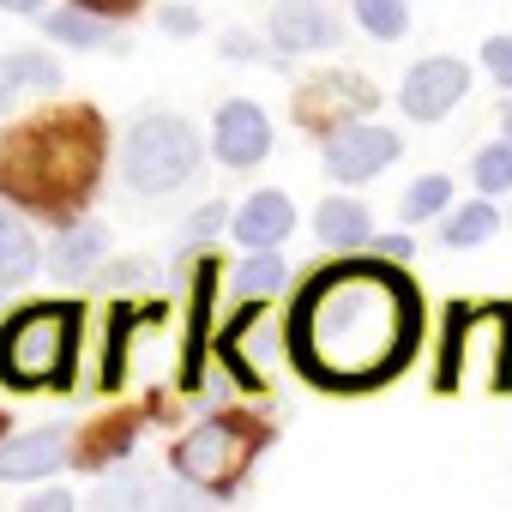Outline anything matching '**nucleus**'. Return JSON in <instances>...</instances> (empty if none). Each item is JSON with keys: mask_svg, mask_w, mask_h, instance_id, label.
I'll return each mask as SVG.
<instances>
[{"mask_svg": "<svg viewBox=\"0 0 512 512\" xmlns=\"http://www.w3.org/2000/svg\"><path fill=\"white\" fill-rule=\"evenodd\" d=\"M368 253H374V260H386V266H404L410 253H416V241L410 235H368Z\"/></svg>", "mask_w": 512, "mask_h": 512, "instance_id": "cd10ccee", "label": "nucleus"}, {"mask_svg": "<svg viewBox=\"0 0 512 512\" xmlns=\"http://www.w3.org/2000/svg\"><path fill=\"white\" fill-rule=\"evenodd\" d=\"M374 103H380V91L368 85V73H320V79H308V91H302L296 115H302L314 133H332V127H344V121L368 115Z\"/></svg>", "mask_w": 512, "mask_h": 512, "instance_id": "9d476101", "label": "nucleus"}, {"mask_svg": "<svg viewBox=\"0 0 512 512\" xmlns=\"http://www.w3.org/2000/svg\"><path fill=\"white\" fill-rule=\"evenodd\" d=\"M266 31H272V49L278 55H326L344 37L338 31V13L320 7V0H278L272 19H266Z\"/></svg>", "mask_w": 512, "mask_h": 512, "instance_id": "9b49d317", "label": "nucleus"}, {"mask_svg": "<svg viewBox=\"0 0 512 512\" xmlns=\"http://www.w3.org/2000/svg\"><path fill=\"white\" fill-rule=\"evenodd\" d=\"M61 85V61L49 49H7L0 55V115H13L25 97H49Z\"/></svg>", "mask_w": 512, "mask_h": 512, "instance_id": "4468645a", "label": "nucleus"}, {"mask_svg": "<svg viewBox=\"0 0 512 512\" xmlns=\"http://www.w3.org/2000/svg\"><path fill=\"white\" fill-rule=\"evenodd\" d=\"M314 235H320V247H332V253H356V247H368L374 217H368V205H362V199L332 193V199L314 211Z\"/></svg>", "mask_w": 512, "mask_h": 512, "instance_id": "f3484780", "label": "nucleus"}, {"mask_svg": "<svg viewBox=\"0 0 512 512\" xmlns=\"http://www.w3.org/2000/svg\"><path fill=\"white\" fill-rule=\"evenodd\" d=\"M199 163H205V145H199V133L181 115L157 109V115H139L127 127V145H121V181H127V193H145V199L181 193L199 175Z\"/></svg>", "mask_w": 512, "mask_h": 512, "instance_id": "20e7f679", "label": "nucleus"}, {"mask_svg": "<svg viewBox=\"0 0 512 512\" xmlns=\"http://www.w3.org/2000/svg\"><path fill=\"white\" fill-rule=\"evenodd\" d=\"M25 512H73V494L67 488H43V494L25 500Z\"/></svg>", "mask_w": 512, "mask_h": 512, "instance_id": "c85d7f7f", "label": "nucleus"}, {"mask_svg": "<svg viewBox=\"0 0 512 512\" xmlns=\"http://www.w3.org/2000/svg\"><path fill=\"white\" fill-rule=\"evenodd\" d=\"M223 55L229 61H253V55H260V43H253V37H223Z\"/></svg>", "mask_w": 512, "mask_h": 512, "instance_id": "7c9ffc66", "label": "nucleus"}, {"mask_svg": "<svg viewBox=\"0 0 512 512\" xmlns=\"http://www.w3.org/2000/svg\"><path fill=\"white\" fill-rule=\"evenodd\" d=\"M482 67H488V79H494L500 91H512V31L482 43Z\"/></svg>", "mask_w": 512, "mask_h": 512, "instance_id": "bb28decb", "label": "nucleus"}, {"mask_svg": "<svg viewBox=\"0 0 512 512\" xmlns=\"http://www.w3.org/2000/svg\"><path fill=\"white\" fill-rule=\"evenodd\" d=\"M79 362V308L73 302H37L0 326V380L13 392H61Z\"/></svg>", "mask_w": 512, "mask_h": 512, "instance_id": "7ed1b4c3", "label": "nucleus"}, {"mask_svg": "<svg viewBox=\"0 0 512 512\" xmlns=\"http://www.w3.org/2000/svg\"><path fill=\"white\" fill-rule=\"evenodd\" d=\"M103 253H109V229L79 217V223H61V235L49 241V272L55 278H85L103 266Z\"/></svg>", "mask_w": 512, "mask_h": 512, "instance_id": "2eb2a0df", "label": "nucleus"}, {"mask_svg": "<svg viewBox=\"0 0 512 512\" xmlns=\"http://www.w3.org/2000/svg\"><path fill=\"white\" fill-rule=\"evenodd\" d=\"M211 157L223 169H260L272 157V115L253 97H229L211 115Z\"/></svg>", "mask_w": 512, "mask_h": 512, "instance_id": "1a4fd4ad", "label": "nucleus"}, {"mask_svg": "<svg viewBox=\"0 0 512 512\" xmlns=\"http://www.w3.org/2000/svg\"><path fill=\"white\" fill-rule=\"evenodd\" d=\"M422 344V296L386 260H344L314 272L284 320L290 362L326 392L386 386Z\"/></svg>", "mask_w": 512, "mask_h": 512, "instance_id": "f257e3e1", "label": "nucleus"}, {"mask_svg": "<svg viewBox=\"0 0 512 512\" xmlns=\"http://www.w3.org/2000/svg\"><path fill=\"white\" fill-rule=\"evenodd\" d=\"M290 229H296V205H290V193H278V187L247 193L241 211H229V235L241 241V253H247V247H284Z\"/></svg>", "mask_w": 512, "mask_h": 512, "instance_id": "ddd939ff", "label": "nucleus"}, {"mask_svg": "<svg viewBox=\"0 0 512 512\" xmlns=\"http://www.w3.org/2000/svg\"><path fill=\"white\" fill-rule=\"evenodd\" d=\"M290 284V266H284V253L278 247H247V260L229 272V290L235 302H266Z\"/></svg>", "mask_w": 512, "mask_h": 512, "instance_id": "6ab92c4d", "label": "nucleus"}, {"mask_svg": "<svg viewBox=\"0 0 512 512\" xmlns=\"http://www.w3.org/2000/svg\"><path fill=\"white\" fill-rule=\"evenodd\" d=\"M103 169V121L67 109L55 121H25L13 139H0V193H13L31 211H73Z\"/></svg>", "mask_w": 512, "mask_h": 512, "instance_id": "f03ea898", "label": "nucleus"}, {"mask_svg": "<svg viewBox=\"0 0 512 512\" xmlns=\"http://www.w3.org/2000/svg\"><path fill=\"white\" fill-rule=\"evenodd\" d=\"M223 229H229V205H223V199H205V205L181 223V247H205V241L223 235Z\"/></svg>", "mask_w": 512, "mask_h": 512, "instance_id": "393cba45", "label": "nucleus"}, {"mask_svg": "<svg viewBox=\"0 0 512 512\" xmlns=\"http://www.w3.org/2000/svg\"><path fill=\"white\" fill-rule=\"evenodd\" d=\"M494 229H500V211L488 205V193H476L470 205L440 211V241L446 247H482V241H494Z\"/></svg>", "mask_w": 512, "mask_h": 512, "instance_id": "aec40b11", "label": "nucleus"}, {"mask_svg": "<svg viewBox=\"0 0 512 512\" xmlns=\"http://www.w3.org/2000/svg\"><path fill=\"white\" fill-rule=\"evenodd\" d=\"M157 31L169 43H187V37L205 31V19H199V7H187V0H169V7H157Z\"/></svg>", "mask_w": 512, "mask_h": 512, "instance_id": "a878e982", "label": "nucleus"}, {"mask_svg": "<svg viewBox=\"0 0 512 512\" xmlns=\"http://www.w3.org/2000/svg\"><path fill=\"white\" fill-rule=\"evenodd\" d=\"M253 446H266V434H247L241 416H211V422H199V428L175 446V476L205 482L211 494H223V482L247 464Z\"/></svg>", "mask_w": 512, "mask_h": 512, "instance_id": "423d86ee", "label": "nucleus"}, {"mask_svg": "<svg viewBox=\"0 0 512 512\" xmlns=\"http://www.w3.org/2000/svg\"><path fill=\"white\" fill-rule=\"evenodd\" d=\"M37 266H43V247H37L31 223H25L13 205H0V290L31 284V278H37Z\"/></svg>", "mask_w": 512, "mask_h": 512, "instance_id": "dca6fc26", "label": "nucleus"}, {"mask_svg": "<svg viewBox=\"0 0 512 512\" xmlns=\"http://www.w3.org/2000/svg\"><path fill=\"white\" fill-rule=\"evenodd\" d=\"M0 13H43V0H0Z\"/></svg>", "mask_w": 512, "mask_h": 512, "instance_id": "2f4dec72", "label": "nucleus"}, {"mask_svg": "<svg viewBox=\"0 0 512 512\" xmlns=\"http://www.w3.org/2000/svg\"><path fill=\"white\" fill-rule=\"evenodd\" d=\"M211 290H217V266H199V278H193L187 350H181V386H199V380H205V320H211Z\"/></svg>", "mask_w": 512, "mask_h": 512, "instance_id": "412c9836", "label": "nucleus"}, {"mask_svg": "<svg viewBox=\"0 0 512 512\" xmlns=\"http://www.w3.org/2000/svg\"><path fill=\"white\" fill-rule=\"evenodd\" d=\"M356 25L374 37V43H398L410 37V0H350Z\"/></svg>", "mask_w": 512, "mask_h": 512, "instance_id": "4be33fe9", "label": "nucleus"}, {"mask_svg": "<svg viewBox=\"0 0 512 512\" xmlns=\"http://www.w3.org/2000/svg\"><path fill=\"white\" fill-rule=\"evenodd\" d=\"M446 205H452V175H416L398 199V217L404 223H434Z\"/></svg>", "mask_w": 512, "mask_h": 512, "instance_id": "5701e85b", "label": "nucleus"}, {"mask_svg": "<svg viewBox=\"0 0 512 512\" xmlns=\"http://www.w3.org/2000/svg\"><path fill=\"white\" fill-rule=\"evenodd\" d=\"M67 446H73V428L67 422H49V428H31V434L0 440V482H37V476L61 470L67 464Z\"/></svg>", "mask_w": 512, "mask_h": 512, "instance_id": "f8f14e48", "label": "nucleus"}, {"mask_svg": "<svg viewBox=\"0 0 512 512\" xmlns=\"http://www.w3.org/2000/svg\"><path fill=\"white\" fill-rule=\"evenodd\" d=\"M43 37H49L55 49H115L109 19L91 13V7H79V0H67V7H55V13H43Z\"/></svg>", "mask_w": 512, "mask_h": 512, "instance_id": "a211bd4d", "label": "nucleus"}, {"mask_svg": "<svg viewBox=\"0 0 512 512\" xmlns=\"http://www.w3.org/2000/svg\"><path fill=\"white\" fill-rule=\"evenodd\" d=\"M470 181H476V193H488V199H494V193H512V139H506V133L470 157Z\"/></svg>", "mask_w": 512, "mask_h": 512, "instance_id": "b1692460", "label": "nucleus"}, {"mask_svg": "<svg viewBox=\"0 0 512 512\" xmlns=\"http://www.w3.org/2000/svg\"><path fill=\"white\" fill-rule=\"evenodd\" d=\"M79 7H91V13H103V19H121V13L139 7V0H79Z\"/></svg>", "mask_w": 512, "mask_h": 512, "instance_id": "c756f323", "label": "nucleus"}, {"mask_svg": "<svg viewBox=\"0 0 512 512\" xmlns=\"http://www.w3.org/2000/svg\"><path fill=\"white\" fill-rule=\"evenodd\" d=\"M470 91V67L458 55H422L404 79H398V109L410 121H446Z\"/></svg>", "mask_w": 512, "mask_h": 512, "instance_id": "6e6552de", "label": "nucleus"}, {"mask_svg": "<svg viewBox=\"0 0 512 512\" xmlns=\"http://www.w3.org/2000/svg\"><path fill=\"white\" fill-rule=\"evenodd\" d=\"M398 157H404V133H398V127H380V121H368V115H356V121L332 127V133H326V145H320L326 175H332V181H344V187H362V181L386 175Z\"/></svg>", "mask_w": 512, "mask_h": 512, "instance_id": "0eeeda50", "label": "nucleus"}, {"mask_svg": "<svg viewBox=\"0 0 512 512\" xmlns=\"http://www.w3.org/2000/svg\"><path fill=\"white\" fill-rule=\"evenodd\" d=\"M500 127H506V139H512V97H506V115H500Z\"/></svg>", "mask_w": 512, "mask_h": 512, "instance_id": "473e14b6", "label": "nucleus"}, {"mask_svg": "<svg viewBox=\"0 0 512 512\" xmlns=\"http://www.w3.org/2000/svg\"><path fill=\"white\" fill-rule=\"evenodd\" d=\"M476 374L482 386H512V308H464L446 326L440 350V386H458Z\"/></svg>", "mask_w": 512, "mask_h": 512, "instance_id": "39448f33", "label": "nucleus"}]
</instances>
